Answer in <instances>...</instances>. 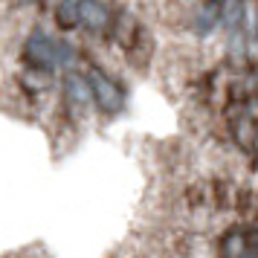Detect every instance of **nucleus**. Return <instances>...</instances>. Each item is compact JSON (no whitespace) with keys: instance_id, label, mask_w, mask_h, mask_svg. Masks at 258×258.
<instances>
[{"instance_id":"obj_1","label":"nucleus","mask_w":258,"mask_h":258,"mask_svg":"<svg viewBox=\"0 0 258 258\" xmlns=\"http://www.w3.org/2000/svg\"><path fill=\"white\" fill-rule=\"evenodd\" d=\"M84 76H87V84H90V96H93L96 110L105 113V116H116L119 110L125 107V90H122V84L110 73L96 67V64H90Z\"/></svg>"},{"instance_id":"obj_2","label":"nucleus","mask_w":258,"mask_h":258,"mask_svg":"<svg viewBox=\"0 0 258 258\" xmlns=\"http://www.w3.org/2000/svg\"><path fill=\"white\" fill-rule=\"evenodd\" d=\"M21 58H24V64L29 70H49L52 73V67L58 64V41H52L41 26H35L29 32V38L24 41Z\"/></svg>"},{"instance_id":"obj_3","label":"nucleus","mask_w":258,"mask_h":258,"mask_svg":"<svg viewBox=\"0 0 258 258\" xmlns=\"http://www.w3.org/2000/svg\"><path fill=\"white\" fill-rule=\"evenodd\" d=\"M209 186V200H212V212L215 215H229L235 206V180L226 174H215L206 183Z\"/></svg>"},{"instance_id":"obj_4","label":"nucleus","mask_w":258,"mask_h":258,"mask_svg":"<svg viewBox=\"0 0 258 258\" xmlns=\"http://www.w3.org/2000/svg\"><path fill=\"white\" fill-rule=\"evenodd\" d=\"M26 3H41V0H26Z\"/></svg>"}]
</instances>
